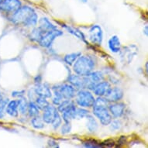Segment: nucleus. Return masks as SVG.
<instances>
[{
    "label": "nucleus",
    "instance_id": "nucleus-1",
    "mask_svg": "<svg viewBox=\"0 0 148 148\" xmlns=\"http://www.w3.org/2000/svg\"><path fill=\"white\" fill-rule=\"evenodd\" d=\"M10 20L14 24L23 25L24 27H35L38 23V16L34 8L24 5L12 12Z\"/></svg>",
    "mask_w": 148,
    "mask_h": 148
},
{
    "label": "nucleus",
    "instance_id": "nucleus-2",
    "mask_svg": "<svg viewBox=\"0 0 148 148\" xmlns=\"http://www.w3.org/2000/svg\"><path fill=\"white\" fill-rule=\"evenodd\" d=\"M108 101L104 96H98L92 106L93 114L103 126H109L112 120V115L108 109Z\"/></svg>",
    "mask_w": 148,
    "mask_h": 148
},
{
    "label": "nucleus",
    "instance_id": "nucleus-3",
    "mask_svg": "<svg viewBox=\"0 0 148 148\" xmlns=\"http://www.w3.org/2000/svg\"><path fill=\"white\" fill-rule=\"evenodd\" d=\"M53 98L52 102L55 106H58L63 100L71 99L75 96L76 89L71 84H61L52 88Z\"/></svg>",
    "mask_w": 148,
    "mask_h": 148
},
{
    "label": "nucleus",
    "instance_id": "nucleus-4",
    "mask_svg": "<svg viewBox=\"0 0 148 148\" xmlns=\"http://www.w3.org/2000/svg\"><path fill=\"white\" fill-rule=\"evenodd\" d=\"M73 71L79 75L86 76L92 71H94L95 64L94 60L89 56L78 57V58L73 64Z\"/></svg>",
    "mask_w": 148,
    "mask_h": 148
},
{
    "label": "nucleus",
    "instance_id": "nucleus-5",
    "mask_svg": "<svg viewBox=\"0 0 148 148\" xmlns=\"http://www.w3.org/2000/svg\"><path fill=\"white\" fill-rule=\"evenodd\" d=\"M95 97L88 89H80L75 94V102L80 107L90 108L95 102Z\"/></svg>",
    "mask_w": 148,
    "mask_h": 148
},
{
    "label": "nucleus",
    "instance_id": "nucleus-6",
    "mask_svg": "<svg viewBox=\"0 0 148 148\" xmlns=\"http://www.w3.org/2000/svg\"><path fill=\"white\" fill-rule=\"evenodd\" d=\"M63 34V31L60 30V29H58V28L55 29H52V30L44 33L38 43L43 47L47 48V47H50L52 45L53 42L56 40V38L62 36Z\"/></svg>",
    "mask_w": 148,
    "mask_h": 148
},
{
    "label": "nucleus",
    "instance_id": "nucleus-7",
    "mask_svg": "<svg viewBox=\"0 0 148 148\" xmlns=\"http://www.w3.org/2000/svg\"><path fill=\"white\" fill-rule=\"evenodd\" d=\"M120 58L121 61L123 64H130L134 58L138 53V47L135 44H130L129 46L124 47L120 50Z\"/></svg>",
    "mask_w": 148,
    "mask_h": 148
},
{
    "label": "nucleus",
    "instance_id": "nucleus-8",
    "mask_svg": "<svg viewBox=\"0 0 148 148\" xmlns=\"http://www.w3.org/2000/svg\"><path fill=\"white\" fill-rule=\"evenodd\" d=\"M88 40L96 46H101L103 40V30L101 26L98 24L92 25L88 29Z\"/></svg>",
    "mask_w": 148,
    "mask_h": 148
},
{
    "label": "nucleus",
    "instance_id": "nucleus-9",
    "mask_svg": "<svg viewBox=\"0 0 148 148\" xmlns=\"http://www.w3.org/2000/svg\"><path fill=\"white\" fill-rule=\"evenodd\" d=\"M22 6L20 0H3L0 4V10L6 12H14Z\"/></svg>",
    "mask_w": 148,
    "mask_h": 148
},
{
    "label": "nucleus",
    "instance_id": "nucleus-10",
    "mask_svg": "<svg viewBox=\"0 0 148 148\" xmlns=\"http://www.w3.org/2000/svg\"><path fill=\"white\" fill-rule=\"evenodd\" d=\"M125 109H126V105L123 102H116L108 105V109L109 112L115 119H118L123 116Z\"/></svg>",
    "mask_w": 148,
    "mask_h": 148
},
{
    "label": "nucleus",
    "instance_id": "nucleus-11",
    "mask_svg": "<svg viewBox=\"0 0 148 148\" xmlns=\"http://www.w3.org/2000/svg\"><path fill=\"white\" fill-rule=\"evenodd\" d=\"M104 97L108 102H119L123 97V91L119 87L111 88Z\"/></svg>",
    "mask_w": 148,
    "mask_h": 148
},
{
    "label": "nucleus",
    "instance_id": "nucleus-12",
    "mask_svg": "<svg viewBox=\"0 0 148 148\" xmlns=\"http://www.w3.org/2000/svg\"><path fill=\"white\" fill-rule=\"evenodd\" d=\"M43 111H44V112H43L42 119L45 123L48 124H51L53 122L54 117H55L57 113L58 112V110L56 107L50 104L45 109H43Z\"/></svg>",
    "mask_w": 148,
    "mask_h": 148
},
{
    "label": "nucleus",
    "instance_id": "nucleus-13",
    "mask_svg": "<svg viewBox=\"0 0 148 148\" xmlns=\"http://www.w3.org/2000/svg\"><path fill=\"white\" fill-rule=\"evenodd\" d=\"M111 88H112L111 85L109 82L102 80L95 85V88L93 89V92L97 96H105Z\"/></svg>",
    "mask_w": 148,
    "mask_h": 148
},
{
    "label": "nucleus",
    "instance_id": "nucleus-14",
    "mask_svg": "<svg viewBox=\"0 0 148 148\" xmlns=\"http://www.w3.org/2000/svg\"><path fill=\"white\" fill-rule=\"evenodd\" d=\"M34 88L37 96H41V97L47 98V99L51 98L52 96L51 88L46 84H41V83L36 84V86Z\"/></svg>",
    "mask_w": 148,
    "mask_h": 148
},
{
    "label": "nucleus",
    "instance_id": "nucleus-15",
    "mask_svg": "<svg viewBox=\"0 0 148 148\" xmlns=\"http://www.w3.org/2000/svg\"><path fill=\"white\" fill-rule=\"evenodd\" d=\"M108 47L112 53H119L122 48V45L119 36L117 35H113L111 36L108 41Z\"/></svg>",
    "mask_w": 148,
    "mask_h": 148
},
{
    "label": "nucleus",
    "instance_id": "nucleus-16",
    "mask_svg": "<svg viewBox=\"0 0 148 148\" xmlns=\"http://www.w3.org/2000/svg\"><path fill=\"white\" fill-rule=\"evenodd\" d=\"M38 24H39V28L41 29L44 33H46L47 31L52 30V29H57L58 27L55 25H53L47 17H42L38 20Z\"/></svg>",
    "mask_w": 148,
    "mask_h": 148
},
{
    "label": "nucleus",
    "instance_id": "nucleus-17",
    "mask_svg": "<svg viewBox=\"0 0 148 148\" xmlns=\"http://www.w3.org/2000/svg\"><path fill=\"white\" fill-rule=\"evenodd\" d=\"M5 112L12 117L18 116L19 110H18V102H17V100L9 101L7 106L5 107Z\"/></svg>",
    "mask_w": 148,
    "mask_h": 148
},
{
    "label": "nucleus",
    "instance_id": "nucleus-18",
    "mask_svg": "<svg viewBox=\"0 0 148 148\" xmlns=\"http://www.w3.org/2000/svg\"><path fill=\"white\" fill-rule=\"evenodd\" d=\"M62 27H64L69 34H72L74 36H75L76 37H78V39L82 40L85 42V43H87L86 39H85V36L84 35V34H83L82 32L81 31L80 29H78V28H75V27H71V26L66 25L64 24V23L62 24Z\"/></svg>",
    "mask_w": 148,
    "mask_h": 148
},
{
    "label": "nucleus",
    "instance_id": "nucleus-19",
    "mask_svg": "<svg viewBox=\"0 0 148 148\" xmlns=\"http://www.w3.org/2000/svg\"><path fill=\"white\" fill-rule=\"evenodd\" d=\"M85 118L87 119V123H86V126H87L88 130L91 133H94V132L97 131L98 128H99V123L96 121L95 118L92 115H90L89 113L85 116Z\"/></svg>",
    "mask_w": 148,
    "mask_h": 148
},
{
    "label": "nucleus",
    "instance_id": "nucleus-20",
    "mask_svg": "<svg viewBox=\"0 0 148 148\" xmlns=\"http://www.w3.org/2000/svg\"><path fill=\"white\" fill-rule=\"evenodd\" d=\"M40 111V109H39L38 106L36 105V103L34 101H29V102H28L27 112L31 118L36 116H39Z\"/></svg>",
    "mask_w": 148,
    "mask_h": 148
},
{
    "label": "nucleus",
    "instance_id": "nucleus-21",
    "mask_svg": "<svg viewBox=\"0 0 148 148\" xmlns=\"http://www.w3.org/2000/svg\"><path fill=\"white\" fill-rule=\"evenodd\" d=\"M87 76L89 80L95 84H97L104 79V75L100 71H92Z\"/></svg>",
    "mask_w": 148,
    "mask_h": 148
},
{
    "label": "nucleus",
    "instance_id": "nucleus-22",
    "mask_svg": "<svg viewBox=\"0 0 148 148\" xmlns=\"http://www.w3.org/2000/svg\"><path fill=\"white\" fill-rule=\"evenodd\" d=\"M81 55H82L81 52H74V53H68L64 57V61L68 65H72L73 64L75 63V61L78 58V57H80Z\"/></svg>",
    "mask_w": 148,
    "mask_h": 148
},
{
    "label": "nucleus",
    "instance_id": "nucleus-23",
    "mask_svg": "<svg viewBox=\"0 0 148 148\" xmlns=\"http://www.w3.org/2000/svg\"><path fill=\"white\" fill-rule=\"evenodd\" d=\"M44 34V32L42 31L39 27H35V28H34V29L32 30L31 33L29 34V38L30 40H32V41L39 42L40 40V38H41Z\"/></svg>",
    "mask_w": 148,
    "mask_h": 148
},
{
    "label": "nucleus",
    "instance_id": "nucleus-24",
    "mask_svg": "<svg viewBox=\"0 0 148 148\" xmlns=\"http://www.w3.org/2000/svg\"><path fill=\"white\" fill-rule=\"evenodd\" d=\"M18 102V110L19 113L22 115H25L27 112V108H28V102L27 99L24 97L19 98V99L17 100Z\"/></svg>",
    "mask_w": 148,
    "mask_h": 148
},
{
    "label": "nucleus",
    "instance_id": "nucleus-25",
    "mask_svg": "<svg viewBox=\"0 0 148 148\" xmlns=\"http://www.w3.org/2000/svg\"><path fill=\"white\" fill-rule=\"evenodd\" d=\"M31 125L34 129H36V130H41V129L44 128V126H45V123H44L41 117H40L39 116H36L32 117Z\"/></svg>",
    "mask_w": 148,
    "mask_h": 148
},
{
    "label": "nucleus",
    "instance_id": "nucleus-26",
    "mask_svg": "<svg viewBox=\"0 0 148 148\" xmlns=\"http://www.w3.org/2000/svg\"><path fill=\"white\" fill-rule=\"evenodd\" d=\"M75 105V102L71 101V99H65L63 100L62 102L60 103V104L58 106V110L59 112H64V111H66L67 109H68L69 108L72 106Z\"/></svg>",
    "mask_w": 148,
    "mask_h": 148
},
{
    "label": "nucleus",
    "instance_id": "nucleus-27",
    "mask_svg": "<svg viewBox=\"0 0 148 148\" xmlns=\"http://www.w3.org/2000/svg\"><path fill=\"white\" fill-rule=\"evenodd\" d=\"M88 110L84 109L82 107L80 108H77L75 112H74V116H73V119H82L83 118H85V116L88 114Z\"/></svg>",
    "mask_w": 148,
    "mask_h": 148
},
{
    "label": "nucleus",
    "instance_id": "nucleus-28",
    "mask_svg": "<svg viewBox=\"0 0 148 148\" xmlns=\"http://www.w3.org/2000/svg\"><path fill=\"white\" fill-rule=\"evenodd\" d=\"M34 102H36V105L38 106L40 109H44L49 105V102L47 100V98L41 97V96H37Z\"/></svg>",
    "mask_w": 148,
    "mask_h": 148
},
{
    "label": "nucleus",
    "instance_id": "nucleus-29",
    "mask_svg": "<svg viewBox=\"0 0 148 148\" xmlns=\"http://www.w3.org/2000/svg\"><path fill=\"white\" fill-rule=\"evenodd\" d=\"M61 123H62V118H61V115H60V112H58L53 119V122L51 123V125H52V127L54 130H56L58 129L61 126Z\"/></svg>",
    "mask_w": 148,
    "mask_h": 148
},
{
    "label": "nucleus",
    "instance_id": "nucleus-30",
    "mask_svg": "<svg viewBox=\"0 0 148 148\" xmlns=\"http://www.w3.org/2000/svg\"><path fill=\"white\" fill-rule=\"evenodd\" d=\"M109 125H110V130L112 131H117L121 128L122 123L119 119H115L113 121L112 120L111 123H109Z\"/></svg>",
    "mask_w": 148,
    "mask_h": 148
},
{
    "label": "nucleus",
    "instance_id": "nucleus-31",
    "mask_svg": "<svg viewBox=\"0 0 148 148\" xmlns=\"http://www.w3.org/2000/svg\"><path fill=\"white\" fill-rule=\"evenodd\" d=\"M71 131V122H68V123H65L63 125H61V134H70Z\"/></svg>",
    "mask_w": 148,
    "mask_h": 148
},
{
    "label": "nucleus",
    "instance_id": "nucleus-32",
    "mask_svg": "<svg viewBox=\"0 0 148 148\" xmlns=\"http://www.w3.org/2000/svg\"><path fill=\"white\" fill-rule=\"evenodd\" d=\"M8 102H9V99H5L0 102V119H3L5 115V107L7 106Z\"/></svg>",
    "mask_w": 148,
    "mask_h": 148
},
{
    "label": "nucleus",
    "instance_id": "nucleus-33",
    "mask_svg": "<svg viewBox=\"0 0 148 148\" xmlns=\"http://www.w3.org/2000/svg\"><path fill=\"white\" fill-rule=\"evenodd\" d=\"M84 146L86 147H102V145H100L97 141L92 140L85 142Z\"/></svg>",
    "mask_w": 148,
    "mask_h": 148
},
{
    "label": "nucleus",
    "instance_id": "nucleus-34",
    "mask_svg": "<svg viewBox=\"0 0 148 148\" xmlns=\"http://www.w3.org/2000/svg\"><path fill=\"white\" fill-rule=\"evenodd\" d=\"M37 97V95H36V92L34 91V88H30V89L28 91V98L29 99L30 101H35L36 99V98Z\"/></svg>",
    "mask_w": 148,
    "mask_h": 148
},
{
    "label": "nucleus",
    "instance_id": "nucleus-35",
    "mask_svg": "<svg viewBox=\"0 0 148 148\" xmlns=\"http://www.w3.org/2000/svg\"><path fill=\"white\" fill-rule=\"evenodd\" d=\"M25 94V91H13L12 92V96L14 98H21L23 97Z\"/></svg>",
    "mask_w": 148,
    "mask_h": 148
},
{
    "label": "nucleus",
    "instance_id": "nucleus-36",
    "mask_svg": "<svg viewBox=\"0 0 148 148\" xmlns=\"http://www.w3.org/2000/svg\"><path fill=\"white\" fill-rule=\"evenodd\" d=\"M48 146L51 147H59L56 141L53 140H51L48 141Z\"/></svg>",
    "mask_w": 148,
    "mask_h": 148
},
{
    "label": "nucleus",
    "instance_id": "nucleus-37",
    "mask_svg": "<svg viewBox=\"0 0 148 148\" xmlns=\"http://www.w3.org/2000/svg\"><path fill=\"white\" fill-rule=\"evenodd\" d=\"M125 143H126V136H121L120 138H119V140H118V143H119V145H123V144H125Z\"/></svg>",
    "mask_w": 148,
    "mask_h": 148
},
{
    "label": "nucleus",
    "instance_id": "nucleus-38",
    "mask_svg": "<svg viewBox=\"0 0 148 148\" xmlns=\"http://www.w3.org/2000/svg\"><path fill=\"white\" fill-rule=\"evenodd\" d=\"M34 82H35V83L36 84H39V83H41L40 82H41V77H40V75H37L35 78V79H34Z\"/></svg>",
    "mask_w": 148,
    "mask_h": 148
},
{
    "label": "nucleus",
    "instance_id": "nucleus-39",
    "mask_svg": "<svg viewBox=\"0 0 148 148\" xmlns=\"http://www.w3.org/2000/svg\"><path fill=\"white\" fill-rule=\"evenodd\" d=\"M148 27H147V25H146L145 27H144V29H143V34H145L146 36H147V34H148Z\"/></svg>",
    "mask_w": 148,
    "mask_h": 148
},
{
    "label": "nucleus",
    "instance_id": "nucleus-40",
    "mask_svg": "<svg viewBox=\"0 0 148 148\" xmlns=\"http://www.w3.org/2000/svg\"><path fill=\"white\" fill-rule=\"evenodd\" d=\"M3 100V95H2V93H1V92H0V102H2Z\"/></svg>",
    "mask_w": 148,
    "mask_h": 148
},
{
    "label": "nucleus",
    "instance_id": "nucleus-41",
    "mask_svg": "<svg viewBox=\"0 0 148 148\" xmlns=\"http://www.w3.org/2000/svg\"><path fill=\"white\" fill-rule=\"evenodd\" d=\"M79 1L82 3H87L88 2V0H79Z\"/></svg>",
    "mask_w": 148,
    "mask_h": 148
},
{
    "label": "nucleus",
    "instance_id": "nucleus-42",
    "mask_svg": "<svg viewBox=\"0 0 148 148\" xmlns=\"http://www.w3.org/2000/svg\"><path fill=\"white\" fill-rule=\"evenodd\" d=\"M3 0H0V4H1V3H2V2H3Z\"/></svg>",
    "mask_w": 148,
    "mask_h": 148
}]
</instances>
